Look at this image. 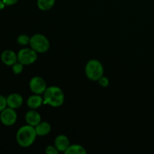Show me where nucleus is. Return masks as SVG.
I'll return each instance as SVG.
<instances>
[{
  "mask_svg": "<svg viewBox=\"0 0 154 154\" xmlns=\"http://www.w3.org/2000/svg\"><path fill=\"white\" fill-rule=\"evenodd\" d=\"M37 136L34 126L27 124L18 129L16 133V141L20 147H28L35 142Z\"/></svg>",
  "mask_w": 154,
  "mask_h": 154,
  "instance_id": "obj_1",
  "label": "nucleus"
},
{
  "mask_svg": "<svg viewBox=\"0 0 154 154\" xmlns=\"http://www.w3.org/2000/svg\"><path fill=\"white\" fill-rule=\"evenodd\" d=\"M43 99L45 105H49L53 108H58L64 102L65 96L60 87L52 86L47 87L43 93Z\"/></svg>",
  "mask_w": 154,
  "mask_h": 154,
  "instance_id": "obj_2",
  "label": "nucleus"
},
{
  "mask_svg": "<svg viewBox=\"0 0 154 154\" xmlns=\"http://www.w3.org/2000/svg\"><path fill=\"white\" fill-rule=\"evenodd\" d=\"M85 74L91 81H99L103 76V66L99 60H90L86 64Z\"/></svg>",
  "mask_w": 154,
  "mask_h": 154,
  "instance_id": "obj_3",
  "label": "nucleus"
},
{
  "mask_svg": "<svg viewBox=\"0 0 154 154\" xmlns=\"http://www.w3.org/2000/svg\"><path fill=\"white\" fill-rule=\"evenodd\" d=\"M29 45L38 54H44L49 50L50 42L46 36L38 33L30 38Z\"/></svg>",
  "mask_w": 154,
  "mask_h": 154,
  "instance_id": "obj_4",
  "label": "nucleus"
},
{
  "mask_svg": "<svg viewBox=\"0 0 154 154\" xmlns=\"http://www.w3.org/2000/svg\"><path fill=\"white\" fill-rule=\"evenodd\" d=\"M38 53L32 48H25L20 50L17 53L18 62L22 63L24 66H29L37 60Z\"/></svg>",
  "mask_w": 154,
  "mask_h": 154,
  "instance_id": "obj_5",
  "label": "nucleus"
},
{
  "mask_svg": "<svg viewBox=\"0 0 154 154\" xmlns=\"http://www.w3.org/2000/svg\"><path fill=\"white\" fill-rule=\"evenodd\" d=\"M17 120V114L14 108L7 107L2 112H0V121L4 126H13L16 123Z\"/></svg>",
  "mask_w": 154,
  "mask_h": 154,
  "instance_id": "obj_6",
  "label": "nucleus"
},
{
  "mask_svg": "<svg viewBox=\"0 0 154 154\" xmlns=\"http://www.w3.org/2000/svg\"><path fill=\"white\" fill-rule=\"evenodd\" d=\"M29 88L34 94L42 95L47 89L46 82L41 77H33L29 81Z\"/></svg>",
  "mask_w": 154,
  "mask_h": 154,
  "instance_id": "obj_7",
  "label": "nucleus"
},
{
  "mask_svg": "<svg viewBox=\"0 0 154 154\" xmlns=\"http://www.w3.org/2000/svg\"><path fill=\"white\" fill-rule=\"evenodd\" d=\"M1 60L5 66H12L18 61L17 54L11 50H5L1 54Z\"/></svg>",
  "mask_w": 154,
  "mask_h": 154,
  "instance_id": "obj_8",
  "label": "nucleus"
},
{
  "mask_svg": "<svg viewBox=\"0 0 154 154\" xmlns=\"http://www.w3.org/2000/svg\"><path fill=\"white\" fill-rule=\"evenodd\" d=\"M6 99H7L8 107L14 108V109H17L20 108L23 103V98L19 93H11Z\"/></svg>",
  "mask_w": 154,
  "mask_h": 154,
  "instance_id": "obj_9",
  "label": "nucleus"
},
{
  "mask_svg": "<svg viewBox=\"0 0 154 154\" xmlns=\"http://www.w3.org/2000/svg\"><path fill=\"white\" fill-rule=\"evenodd\" d=\"M25 120L27 124L35 127L42 121V117H41L40 114L38 112L32 109L31 111H29L26 112L25 115Z\"/></svg>",
  "mask_w": 154,
  "mask_h": 154,
  "instance_id": "obj_10",
  "label": "nucleus"
},
{
  "mask_svg": "<svg viewBox=\"0 0 154 154\" xmlns=\"http://www.w3.org/2000/svg\"><path fill=\"white\" fill-rule=\"evenodd\" d=\"M70 145L69 138L64 135H59L54 140V146L60 152H65Z\"/></svg>",
  "mask_w": 154,
  "mask_h": 154,
  "instance_id": "obj_11",
  "label": "nucleus"
},
{
  "mask_svg": "<svg viewBox=\"0 0 154 154\" xmlns=\"http://www.w3.org/2000/svg\"><path fill=\"white\" fill-rule=\"evenodd\" d=\"M27 106L33 110L38 109L44 104V99L41 95L34 94L30 96L26 101Z\"/></svg>",
  "mask_w": 154,
  "mask_h": 154,
  "instance_id": "obj_12",
  "label": "nucleus"
},
{
  "mask_svg": "<svg viewBox=\"0 0 154 154\" xmlns=\"http://www.w3.org/2000/svg\"><path fill=\"white\" fill-rule=\"evenodd\" d=\"M38 136H45L50 133L51 130V126L49 123L45 121H41L37 126L35 127Z\"/></svg>",
  "mask_w": 154,
  "mask_h": 154,
  "instance_id": "obj_13",
  "label": "nucleus"
},
{
  "mask_svg": "<svg viewBox=\"0 0 154 154\" xmlns=\"http://www.w3.org/2000/svg\"><path fill=\"white\" fill-rule=\"evenodd\" d=\"M64 153L66 154H86L87 150L83 146L80 144H72V145H69V147Z\"/></svg>",
  "mask_w": 154,
  "mask_h": 154,
  "instance_id": "obj_14",
  "label": "nucleus"
},
{
  "mask_svg": "<svg viewBox=\"0 0 154 154\" xmlns=\"http://www.w3.org/2000/svg\"><path fill=\"white\" fill-rule=\"evenodd\" d=\"M55 2L56 0H37V5L40 10L46 11L54 7Z\"/></svg>",
  "mask_w": 154,
  "mask_h": 154,
  "instance_id": "obj_15",
  "label": "nucleus"
},
{
  "mask_svg": "<svg viewBox=\"0 0 154 154\" xmlns=\"http://www.w3.org/2000/svg\"><path fill=\"white\" fill-rule=\"evenodd\" d=\"M30 38L31 37H29V36L27 35H20L17 37V43L20 45H27L29 44Z\"/></svg>",
  "mask_w": 154,
  "mask_h": 154,
  "instance_id": "obj_16",
  "label": "nucleus"
},
{
  "mask_svg": "<svg viewBox=\"0 0 154 154\" xmlns=\"http://www.w3.org/2000/svg\"><path fill=\"white\" fill-rule=\"evenodd\" d=\"M23 66L24 65H23L22 63L17 61L16 63H14V64L11 66L12 72H13L15 75H19V74H20L21 72H23Z\"/></svg>",
  "mask_w": 154,
  "mask_h": 154,
  "instance_id": "obj_17",
  "label": "nucleus"
},
{
  "mask_svg": "<svg viewBox=\"0 0 154 154\" xmlns=\"http://www.w3.org/2000/svg\"><path fill=\"white\" fill-rule=\"evenodd\" d=\"M7 107V99L2 95H0V112H2Z\"/></svg>",
  "mask_w": 154,
  "mask_h": 154,
  "instance_id": "obj_18",
  "label": "nucleus"
},
{
  "mask_svg": "<svg viewBox=\"0 0 154 154\" xmlns=\"http://www.w3.org/2000/svg\"><path fill=\"white\" fill-rule=\"evenodd\" d=\"M59 150H57V147L55 146H52V145H50L48 146L45 149V153H48V154H57L59 153Z\"/></svg>",
  "mask_w": 154,
  "mask_h": 154,
  "instance_id": "obj_19",
  "label": "nucleus"
},
{
  "mask_svg": "<svg viewBox=\"0 0 154 154\" xmlns=\"http://www.w3.org/2000/svg\"><path fill=\"white\" fill-rule=\"evenodd\" d=\"M99 84H100V86L103 87H107L109 85V80L108 78L105 76H102L100 79L99 80Z\"/></svg>",
  "mask_w": 154,
  "mask_h": 154,
  "instance_id": "obj_20",
  "label": "nucleus"
},
{
  "mask_svg": "<svg viewBox=\"0 0 154 154\" xmlns=\"http://www.w3.org/2000/svg\"><path fill=\"white\" fill-rule=\"evenodd\" d=\"M6 6H11L16 4L18 2V0H3Z\"/></svg>",
  "mask_w": 154,
  "mask_h": 154,
  "instance_id": "obj_21",
  "label": "nucleus"
},
{
  "mask_svg": "<svg viewBox=\"0 0 154 154\" xmlns=\"http://www.w3.org/2000/svg\"><path fill=\"white\" fill-rule=\"evenodd\" d=\"M5 6H6V5L5 4V2H3V0H0V11L3 10Z\"/></svg>",
  "mask_w": 154,
  "mask_h": 154,
  "instance_id": "obj_22",
  "label": "nucleus"
}]
</instances>
